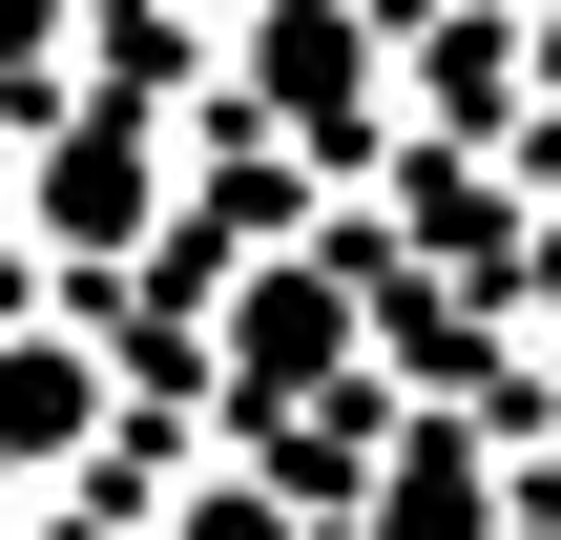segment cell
<instances>
[{"mask_svg":"<svg viewBox=\"0 0 561 540\" xmlns=\"http://www.w3.org/2000/svg\"><path fill=\"white\" fill-rule=\"evenodd\" d=\"M333 333H354V291H271V312H250V375H312Z\"/></svg>","mask_w":561,"mask_h":540,"instance_id":"cell-1","label":"cell"},{"mask_svg":"<svg viewBox=\"0 0 561 540\" xmlns=\"http://www.w3.org/2000/svg\"><path fill=\"white\" fill-rule=\"evenodd\" d=\"M187 540H291V520H271V499H187Z\"/></svg>","mask_w":561,"mask_h":540,"instance_id":"cell-2","label":"cell"}]
</instances>
